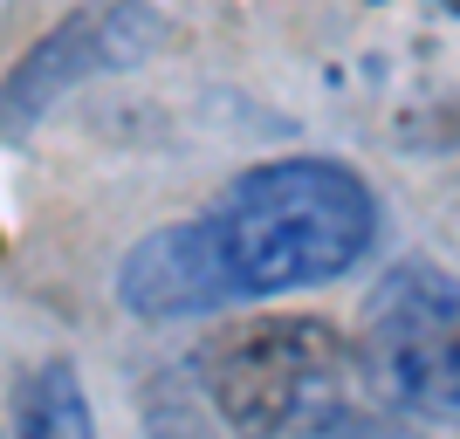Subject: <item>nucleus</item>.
Masks as SVG:
<instances>
[{
  "label": "nucleus",
  "mask_w": 460,
  "mask_h": 439,
  "mask_svg": "<svg viewBox=\"0 0 460 439\" xmlns=\"http://www.w3.org/2000/svg\"><path fill=\"white\" fill-rule=\"evenodd\" d=\"M207 233L234 282V303H248L358 268L378 241V199L337 158H275L220 192Z\"/></svg>",
  "instance_id": "f257e3e1"
},
{
  "label": "nucleus",
  "mask_w": 460,
  "mask_h": 439,
  "mask_svg": "<svg viewBox=\"0 0 460 439\" xmlns=\"http://www.w3.org/2000/svg\"><path fill=\"white\" fill-rule=\"evenodd\" d=\"M199 378L234 439H296L337 426L350 350L323 316H254L199 350Z\"/></svg>",
  "instance_id": "f03ea898"
},
{
  "label": "nucleus",
  "mask_w": 460,
  "mask_h": 439,
  "mask_svg": "<svg viewBox=\"0 0 460 439\" xmlns=\"http://www.w3.org/2000/svg\"><path fill=\"white\" fill-rule=\"evenodd\" d=\"M358 357L385 405L460 419V275L440 261H399L365 303Z\"/></svg>",
  "instance_id": "7ed1b4c3"
},
{
  "label": "nucleus",
  "mask_w": 460,
  "mask_h": 439,
  "mask_svg": "<svg viewBox=\"0 0 460 439\" xmlns=\"http://www.w3.org/2000/svg\"><path fill=\"white\" fill-rule=\"evenodd\" d=\"M165 41V21L145 0H83L69 21H56L49 35L14 62V76L0 83V124L21 131L35 124L49 103L76 90V83L117 76V69H137V62L158 56Z\"/></svg>",
  "instance_id": "20e7f679"
},
{
  "label": "nucleus",
  "mask_w": 460,
  "mask_h": 439,
  "mask_svg": "<svg viewBox=\"0 0 460 439\" xmlns=\"http://www.w3.org/2000/svg\"><path fill=\"white\" fill-rule=\"evenodd\" d=\"M117 295L137 316H213V309L234 303V282L220 254H213L207 220H186V227L145 233L131 254H124V275H117Z\"/></svg>",
  "instance_id": "39448f33"
},
{
  "label": "nucleus",
  "mask_w": 460,
  "mask_h": 439,
  "mask_svg": "<svg viewBox=\"0 0 460 439\" xmlns=\"http://www.w3.org/2000/svg\"><path fill=\"white\" fill-rule=\"evenodd\" d=\"M14 439H96L90 399H83L69 364L28 371V384H21V399H14Z\"/></svg>",
  "instance_id": "423d86ee"
},
{
  "label": "nucleus",
  "mask_w": 460,
  "mask_h": 439,
  "mask_svg": "<svg viewBox=\"0 0 460 439\" xmlns=\"http://www.w3.org/2000/svg\"><path fill=\"white\" fill-rule=\"evenodd\" d=\"M440 7H447V14H460V0H440Z\"/></svg>",
  "instance_id": "0eeeda50"
},
{
  "label": "nucleus",
  "mask_w": 460,
  "mask_h": 439,
  "mask_svg": "<svg viewBox=\"0 0 460 439\" xmlns=\"http://www.w3.org/2000/svg\"><path fill=\"white\" fill-rule=\"evenodd\" d=\"M365 439H392V433H365Z\"/></svg>",
  "instance_id": "6e6552de"
}]
</instances>
